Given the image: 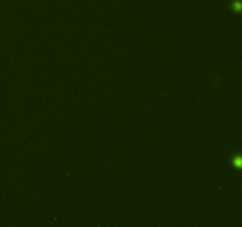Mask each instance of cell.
Here are the masks:
<instances>
[]
</instances>
